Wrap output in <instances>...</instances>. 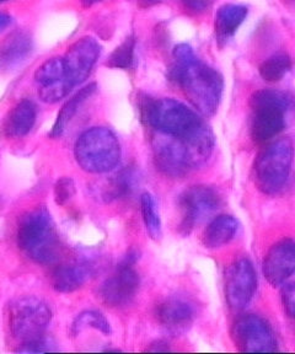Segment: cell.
Segmentation results:
<instances>
[{"mask_svg": "<svg viewBox=\"0 0 295 354\" xmlns=\"http://www.w3.org/2000/svg\"><path fill=\"white\" fill-rule=\"evenodd\" d=\"M289 104L287 95L271 88H262L251 96L250 132L255 143H266L283 131Z\"/></svg>", "mask_w": 295, "mask_h": 354, "instance_id": "6", "label": "cell"}, {"mask_svg": "<svg viewBox=\"0 0 295 354\" xmlns=\"http://www.w3.org/2000/svg\"><path fill=\"white\" fill-rule=\"evenodd\" d=\"M249 14V8L241 4H224L214 17V30L219 42H228L234 36Z\"/></svg>", "mask_w": 295, "mask_h": 354, "instance_id": "17", "label": "cell"}, {"mask_svg": "<svg viewBox=\"0 0 295 354\" xmlns=\"http://www.w3.org/2000/svg\"><path fill=\"white\" fill-rule=\"evenodd\" d=\"M90 270L83 265H66L58 267L52 274V284L57 292L70 293L83 287L89 279Z\"/></svg>", "mask_w": 295, "mask_h": 354, "instance_id": "20", "label": "cell"}, {"mask_svg": "<svg viewBox=\"0 0 295 354\" xmlns=\"http://www.w3.org/2000/svg\"><path fill=\"white\" fill-rule=\"evenodd\" d=\"M8 317L12 336L25 343L44 337L52 320V311L45 300L23 297L10 304Z\"/></svg>", "mask_w": 295, "mask_h": 354, "instance_id": "7", "label": "cell"}, {"mask_svg": "<svg viewBox=\"0 0 295 354\" xmlns=\"http://www.w3.org/2000/svg\"><path fill=\"white\" fill-rule=\"evenodd\" d=\"M132 256L133 254L127 256L116 272L101 284L99 297L111 308L129 305L140 290V274L133 268L135 259Z\"/></svg>", "mask_w": 295, "mask_h": 354, "instance_id": "11", "label": "cell"}, {"mask_svg": "<svg viewBox=\"0 0 295 354\" xmlns=\"http://www.w3.org/2000/svg\"><path fill=\"white\" fill-rule=\"evenodd\" d=\"M67 79V68L63 57H52L36 69L35 80L39 88Z\"/></svg>", "mask_w": 295, "mask_h": 354, "instance_id": "22", "label": "cell"}, {"mask_svg": "<svg viewBox=\"0 0 295 354\" xmlns=\"http://www.w3.org/2000/svg\"><path fill=\"white\" fill-rule=\"evenodd\" d=\"M12 24V17H10L9 14H6V12L0 11V32H3V31L9 28Z\"/></svg>", "mask_w": 295, "mask_h": 354, "instance_id": "33", "label": "cell"}, {"mask_svg": "<svg viewBox=\"0 0 295 354\" xmlns=\"http://www.w3.org/2000/svg\"><path fill=\"white\" fill-rule=\"evenodd\" d=\"M239 230V221L233 216H217L214 218L202 236V243L207 249H219L230 243Z\"/></svg>", "mask_w": 295, "mask_h": 354, "instance_id": "19", "label": "cell"}, {"mask_svg": "<svg viewBox=\"0 0 295 354\" xmlns=\"http://www.w3.org/2000/svg\"><path fill=\"white\" fill-rule=\"evenodd\" d=\"M75 196V183L70 177H61L55 185V201L58 205H66Z\"/></svg>", "mask_w": 295, "mask_h": 354, "instance_id": "28", "label": "cell"}, {"mask_svg": "<svg viewBox=\"0 0 295 354\" xmlns=\"http://www.w3.org/2000/svg\"><path fill=\"white\" fill-rule=\"evenodd\" d=\"M95 90H96V84H89V85L84 86L73 97L68 100L67 102L61 107V111L58 112L56 122H55L53 128H52V131L50 133L52 138H59L61 137V134L66 131L68 124L70 123L74 116L77 115L80 106L83 105L84 102L89 99L91 95L94 94Z\"/></svg>", "mask_w": 295, "mask_h": 354, "instance_id": "21", "label": "cell"}, {"mask_svg": "<svg viewBox=\"0 0 295 354\" xmlns=\"http://www.w3.org/2000/svg\"><path fill=\"white\" fill-rule=\"evenodd\" d=\"M294 159V147L288 138L268 144L254 164V181L262 194H279L289 180Z\"/></svg>", "mask_w": 295, "mask_h": 354, "instance_id": "5", "label": "cell"}, {"mask_svg": "<svg viewBox=\"0 0 295 354\" xmlns=\"http://www.w3.org/2000/svg\"><path fill=\"white\" fill-rule=\"evenodd\" d=\"M101 44L91 36L75 41L63 57L67 68V79L73 86L83 84L94 69L101 55Z\"/></svg>", "mask_w": 295, "mask_h": 354, "instance_id": "13", "label": "cell"}, {"mask_svg": "<svg viewBox=\"0 0 295 354\" xmlns=\"http://www.w3.org/2000/svg\"><path fill=\"white\" fill-rule=\"evenodd\" d=\"M140 210H142V216H143L146 232H149L151 239L159 240L162 238V221H160V216L158 212L155 199L151 194L145 192L142 194Z\"/></svg>", "mask_w": 295, "mask_h": 354, "instance_id": "25", "label": "cell"}, {"mask_svg": "<svg viewBox=\"0 0 295 354\" xmlns=\"http://www.w3.org/2000/svg\"><path fill=\"white\" fill-rule=\"evenodd\" d=\"M37 107L31 100L23 99L12 107L3 123V133L8 138H21L34 128Z\"/></svg>", "mask_w": 295, "mask_h": 354, "instance_id": "16", "label": "cell"}, {"mask_svg": "<svg viewBox=\"0 0 295 354\" xmlns=\"http://www.w3.org/2000/svg\"><path fill=\"white\" fill-rule=\"evenodd\" d=\"M154 160L158 169L170 177H184L200 162L187 142L158 132L153 139Z\"/></svg>", "mask_w": 295, "mask_h": 354, "instance_id": "8", "label": "cell"}, {"mask_svg": "<svg viewBox=\"0 0 295 354\" xmlns=\"http://www.w3.org/2000/svg\"><path fill=\"white\" fill-rule=\"evenodd\" d=\"M173 59L175 63L169 73L171 80L184 90L191 104L202 115H216L223 97L222 74L202 62L189 44L176 46Z\"/></svg>", "mask_w": 295, "mask_h": 354, "instance_id": "2", "label": "cell"}, {"mask_svg": "<svg viewBox=\"0 0 295 354\" xmlns=\"http://www.w3.org/2000/svg\"><path fill=\"white\" fill-rule=\"evenodd\" d=\"M99 1H101V0H82V4H83L84 8H90V6H95Z\"/></svg>", "mask_w": 295, "mask_h": 354, "instance_id": "34", "label": "cell"}, {"mask_svg": "<svg viewBox=\"0 0 295 354\" xmlns=\"http://www.w3.org/2000/svg\"><path fill=\"white\" fill-rule=\"evenodd\" d=\"M155 316L167 331H186L195 320V305L186 298L173 295L156 305Z\"/></svg>", "mask_w": 295, "mask_h": 354, "instance_id": "15", "label": "cell"}, {"mask_svg": "<svg viewBox=\"0 0 295 354\" xmlns=\"http://www.w3.org/2000/svg\"><path fill=\"white\" fill-rule=\"evenodd\" d=\"M53 343L48 338L39 337L30 342L23 343V347L17 349L21 353H44L53 351Z\"/></svg>", "mask_w": 295, "mask_h": 354, "instance_id": "30", "label": "cell"}, {"mask_svg": "<svg viewBox=\"0 0 295 354\" xmlns=\"http://www.w3.org/2000/svg\"><path fill=\"white\" fill-rule=\"evenodd\" d=\"M282 304L287 315L295 320V282L287 284L282 289Z\"/></svg>", "mask_w": 295, "mask_h": 354, "instance_id": "31", "label": "cell"}, {"mask_svg": "<svg viewBox=\"0 0 295 354\" xmlns=\"http://www.w3.org/2000/svg\"><path fill=\"white\" fill-rule=\"evenodd\" d=\"M86 328H95L97 331L102 332L106 336L111 335L110 322L101 313L95 311V310H88V311H84L82 314H79L75 317V320L73 321L70 332H72V335L77 336Z\"/></svg>", "mask_w": 295, "mask_h": 354, "instance_id": "24", "label": "cell"}, {"mask_svg": "<svg viewBox=\"0 0 295 354\" xmlns=\"http://www.w3.org/2000/svg\"><path fill=\"white\" fill-rule=\"evenodd\" d=\"M74 86L68 79L61 80L58 83L52 84L48 86L39 88V97L46 104H56L61 100L66 99L70 94Z\"/></svg>", "mask_w": 295, "mask_h": 354, "instance_id": "27", "label": "cell"}, {"mask_svg": "<svg viewBox=\"0 0 295 354\" xmlns=\"http://www.w3.org/2000/svg\"><path fill=\"white\" fill-rule=\"evenodd\" d=\"M6 1H9V0H0V4H1V3H6Z\"/></svg>", "mask_w": 295, "mask_h": 354, "instance_id": "36", "label": "cell"}, {"mask_svg": "<svg viewBox=\"0 0 295 354\" xmlns=\"http://www.w3.org/2000/svg\"><path fill=\"white\" fill-rule=\"evenodd\" d=\"M262 271L273 287L283 284L295 273V241L283 239L268 250L263 260Z\"/></svg>", "mask_w": 295, "mask_h": 354, "instance_id": "14", "label": "cell"}, {"mask_svg": "<svg viewBox=\"0 0 295 354\" xmlns=\"http://www.w3.org/2000/svg\"><path fill=\"white\" fill-rule=\"evenodd\" d=\"M181 3L186 10L195 14H201L211 6V0H181Z\"/></svg>", "mask_w": 295, "mask_h": 354, "instance_id": "32", "label": "cell"}, {"mask_svg": "<svg viewBox=\"0 0 295 354\" xmlns=\"http://www.w3.org/2000/svg\"><path fill=\"white\" fill-rule=\"evenodd\" d=\"M159 1H162V0H140V4L143 6H154V4L159 3Z\"/></svg>", "mask_w": 295, "mask_h": 354, "instance_id": "35", "label": "cell"}, {"mask_svg": "<svg viewBox=\"0 0 295 354\" xmlns=\"http://www.w3.org/2000/svg\"><path fill=\"white\" fill-rule=\"evenodd\" d=\"M17 245L28 257L42 265L56 262L61 243L50 212L41 207L21 216L17 227Z\"/></svg>", "mask_w": 295, "mask_h": 354, "instance_id": "3", "label": "cell"}, {"mask_svg": "<svg viewBox=\"0 0 295 354\" xmlns=\"http://www.w3.org/2000/svg\"><path fill=\"white\" fill-rule=\"evenodd\" d=\"M74 155L79 166L90 174L113 170L121 160V145L108 128H90L79 137Z\"/></svg>", "mask_w": 295, "mask_h": 354, "instance_id": "4", "label": "cell"}, {"mask_svg": "<svg viewBox=\"0 0 295 354\" xmlns=\"http://www.w3.org/2000/svg\"><path fill=\"white\" fill-rule=\"evenodd\" d=\"M220 203L222 198L217 189L213 187L200 185L187 188L178 198V207L181 212L180 232L189 235L196 225L212 216Z\"/></svg>", "mask_w": 295, "mask_h": 354, "instance_id": "9", "label": "cell"}, {"mask_svg": "<svg viewBox=\"0 0 295 354\" xmlns=\"http://www.w3.org/2000/svg\"><path fill=\"white\" fill-rule=\"evenodd\" d=\"M32 48L34 44L28 33L23 31L10 33L0 44V63L6 68L17 66L28 58Z\"/></svg>", "mask_w": 295, "mask_h": 354, "instance_id": "18", "label": "cell"}, {"mask_svg": "<svg viewBox=\"0 0 295 354\" xmlns=\"http://www.w3.org/2000/svg\"><path fill=\"white\" fill-rule=\"evenodd\" d=\"M134 50L135 39L133 36H129V39L112 52L106 66L115 69H129L133 66Z\"/></svg>", "mask_w": 295, "mask_h": 354, "instance_id": "26", "label": "cell"}, {"mask_svg": "<svg viewBox=\"0 0 295 354\" xmlns=\"http://www.w3.org/2000/svg\"><path fill=\"white\" fill-rule=\"evenodd\" d=\"M256 289V271L249 259H239L230 265L225 276V298L231 309H245Z\"/></svg>", "mask_w": 295, "mask_h": 354, "instance_id": "12", "label": "cell"}, {"mask_svg": "<svg viewBox=\"0 0 295 354\" xmlns=\"http://www.w3.org/2000/svg\"><path fill=\"white\" fill-rule=\"evenodd\" d=\"M235 346L249 353H268L277 351V339L267 322L254 314L241 316L231 330Z\"/></svg>", "mask_w": 295, "mask_h": 354, "instance_id": "10", "label": "cell"}, {"mask_svg": "<svg viewBox=\"0 0 295 354\" xmlns=\"http://www.w3.org/2000/svg\"><path fill=\"white\" fill-rule=\"evenodd\" d=\"M292 68V59L285 53H277L267 58L266 61L262 62L261 66L258 68V72L263 80L268 83H277L282 80L285 74L289 72Z\"/></svg>", "mask_w": 295, "mask_h": 354, "instance_id": "23", "label": "cell"}, {"mask_svg": "<svg viewBox=\"0 0 295 354\" xmlns=\"http://www.w3.org/2000/svg\"><path fill=\"white\" fill-rule=\"evenodd\" d=\"M140 113L143 121L158 132L187 142L201 165L212 154L216 144L212 129L184 102L175 99L144 97L140 102Z\"/></svg>", "mask_w": 295, "mask_h": 354, "instance_id": "1", "label": "cell"}, {"mask_svg": "<svg viewBox=\"0 0 295 354\" xmlns=\"http://www.w3.org/2000/svg\"><path fill=\"white\" fill-rule=\"evenodd\" d=\"M134 175L132 171H122L118 174L115 181L112 183L111 194L115 198H117L118 196H123L131 192V189L133 188Z\"/></svg>", "mask_w": 295, "mask_h": 354, "instance_id": "29", "label": "cell"}]
</instances>
